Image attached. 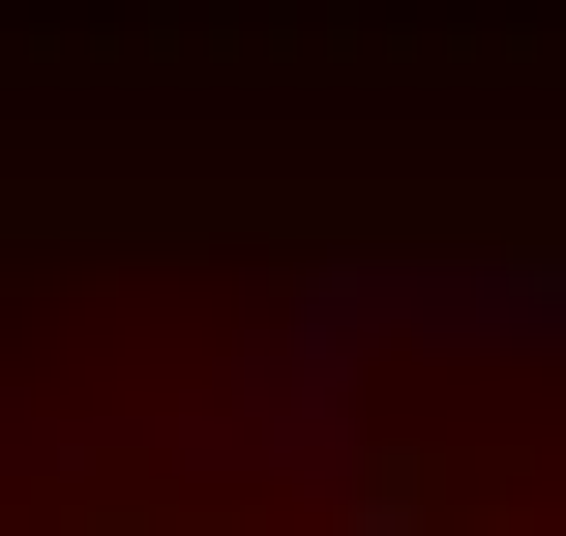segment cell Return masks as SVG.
<instances>
[{
	"instance_id": "cell-1",
	"label": "cell",
	"mask_w": 566,
	"mask_h": 536,
	"mask_svg": "<svg viewBox=\"0 0 566 536\" xmlns=\"http://www.w3.org/2000/svg\"><path fill=\"white\" fill-rule=\"evenodd\" d=\"M328 358H478V388H566V209H478V239H298L269 269Z\"/></svg>"
},
{
	"instance_id": "cell-2",
	"label": "cell",
	"mask_w": 566,
	"mask_h": 536,
	"mask_svg": "<svg viewBox=\"0 0 566 536\" xmlns=\"http://www.w3.org/2000/svg\"><path fill=\"white\" fill-rule=\"evenodd\" d=\"M358 448H388V358H328L298 298H239V358L149 418V477H209V507H328Z\"/></svg>"
}]
</instances>
